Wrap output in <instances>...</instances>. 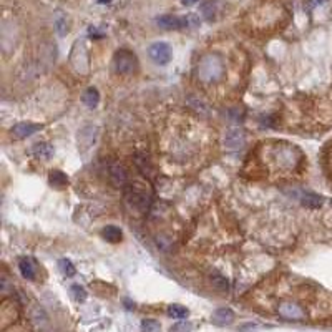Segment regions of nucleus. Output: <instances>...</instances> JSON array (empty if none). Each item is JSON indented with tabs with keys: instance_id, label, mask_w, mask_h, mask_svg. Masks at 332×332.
Segmentation results:
<instances>
[{
	"instance_id": "nucleus-1",
	"label": "nucleus",
	"mask_w": 332,
	"mask_h": 332,
	"mask_svg": "<svg viewBox=\"0 0 332 332\" xmlns=\"http://www.w3.org/2000/svg\"><path fill=\"white\" fill-rule=\"evenodd\" d=\"M198 78L204 83H216L224 75V64L218 55H206L198 64Z\"/></svg>"
},
{
	"instance_id": "nucleus-2",
	"label": "nucleus",
	"mask_w": 332,
	"mask_h": 332,
	"mask_svg": "<svg viewBox=\"0 0 332 332\" xmlns=\"http://www.w3.org/2000/svg\"><path fill=\"white\" fill-rule=\"evenodd\" d=\"M70 64L73 70L80 75H86L90 68V58H88V50H86L85 40H77L72 48L70 53Z\"/></svg>"
},
{
	"instance_id": "nucleus-3",
	"label": "nucleus",
	"mask_w": 332,
	"mask_h": 332,
	"mask_svg": "<svg viewBox=\"0 0 332 332\" xmlns=\"http://www.w3.org/2000/svg\"><path fill=\"white\" fill-rule=\"evenodd\" d=\"M113 68L120 75H131L138 68L135 53L128 52V50H118L113 57Z\"/></svg>"
},
{
	"instance_id": "nucleus-4",
	"label": "nucleus",
	"mask_w": 332,
	"mask_h": 332,
	"mask_svg": "<svg viewBox=\"0 0 332 332\" xmlns=\"http://www.w3.org/2000/svg\"><path fill=\"white\" fill-rule=\"evenodd\" d=\"M143 190H145V188H138V186L131 188L130 186L127 190V195H125V199H127V203L131 206V208L145 213L149 206V196L146 195V191H143Z\"/></svg>"
},
{
	"instance_id": "nucleus-5",
	"label": "nucleus",
	"mask_w": 332,
	"mask_h": 332,
	"mask_svg": "<svg viewBox=\"0 0 332 332\" xmlns=\"http://www.w3.org/2000/svg\"><path fill=\"white\" fill-rule=\"evenodd\" d=\"M148 55L156 65H166V64H170L173 52H171V47L168 45L166 42H156L149 45Z\"/></svg>"
},
{
	"instance_id": "nucleus-6",
	"label": "nucleus",
	"mask_w": 332,
	"mask_h": 332,
	"mask_svg": "<svg viewBox=\"0 0 332 332\" xmlns=\"http://www.w3.org/2000/svg\"><path fill=\"white\" fill-rule=\"evenodd\" d=\"M244 140H246V136H244V131L239 127L228 128L226 133H224V146L228 149H233V152L244 146Z\"/></svg>"
},
{
	"instance_id": "nucleus-7",
	"label": "nucleus",
	"mask_w": 332,
	"mask_h": 332,
	"mask_svg": "<svg viewBox=\"0 0 332 332\" xmlns=\"http://www.w3.org/2000/svg\"><path fill=\"white\" fill-rule=\"evenodd\" d=\"M279 314L284 319H289V321H300V319L306 317L304 309L297 306L296 303H283L279 304Z\"/></svg>"
},
{
	"instance_id": "nucleus-8",
	"label": "nucleus",
	"mask_w": 332,
	"mask_h": 332,
	"mask_svg": "<svg viewBox=\"0 0 332 332\" xmlns=\"http://www.w3.org/2000/svg\"><path fill=\"white\" fill-rule=\"evenodd\" d=\"M156 23L165 30H178L188 27V17H176V15H163L156 18Z\"/></svg>"
},
{
	"instance_id": "nucleus-9",
	"label": "nucleus",
	"mask_w": 332,
	"mask_h": 332,
	"mask_svg": "<svg viewBox=\"0 0 332 332\" xmlns=\"http://www.w3.org/2000/svg\"><path fill=\"white\" fill-rule=\"evenodd\" d=\"M42 128H43V127H42L40 123L20 122V123H17L14 128H12V135H14L15 138H18V140H23V138L35 135L37 131H40Z\"/></svg>"
},
{
	"instance_id": "nucleus-10",
	"label": "nucleus",
	"mask_w": 332,
	"mask_h": 332,
	"mask_svg": "<svg viewBox=\"0 0 332 332\" xmlns=\"http://www.w3.org/2000/svg\"><path fill=\"white\" fill-rule=\"evenodd\" d=\"M110 178L116 186H125L128 183V171L127 168L120 163H115V165L110 166Z\"/></svg>"
},
{
	"instance_id": "nucleus-11",
	"label": "nucleus",
	"mask_w": 332,
	"mask_h": 332,
	"mask_svg": "<svg viewBox=\"0 0 332 332\" xmlns=\"http://www.w3.org/2000/svg\"><path fill=\"white\" fill-rule=\"evenodd\" d=\"M213 324L216 325H228L234 321V312L231 311L229 308H219L215 311V314L211 317Z\"/></svg>"
},
{
	"instance_id": "nucleus-12",
	"label": "nucleus",
	"mask_w": 332,
	"mask_h": 332,
	"mask_svg": "<svg viewBox=\"0 0 332 332\" xmlns=\"http://www.w3.org/2000/svg\"><path fill=\"white\" fill-rule=\"evenodd\" d=\"M18 269H20L22 276L27 281H35V278H37V267H35V262L30 258H22L20 261H18Z\"/></svg>"
},
{
	"instance_id": "nucleus-13",
	"label": "nucleus",
	"mask_w": 332,
	"mask_h": 332,
	"mask_svg": "<svg viewBox=\"0 0 332 332\" xmlns=\"http://www.w3.org/2000/svg\"><path fill=\"white\" fill-rule=\"evenodd\" d=\"M102 237L105 241H108L110 244H118L123 239V233L118 226H113V224H108L102 229Z\"/></svg>"
},
{
	"instance_id": "nucleus-14",
	"label": "nucleus",
	"mask_w": 332,
	"mask_h": 332,
	"mask_svg": "<svg viewBox=\"0 0 332 332\" xmlns=\"http://www.w3.org/2000/svg\"><path fill=\"white\" fill-rule=\"evenodd\" d=\"M32 152L37 158L40 160H50L53 156V146L50 145L47 141H40V143H35L32 146Z\"/></svg>"
},
{
	"instance_id": "nucleus-15",
	"label": "nucleus",
	"mask_w": 332,
	"mask_h": 332,
	"mask_svg": "<svg viewBox=\"0 0 332 332\" xmlns=\"http://www.w3.org/2000/svg\"><path fill=\"white\" fill-rule=\"evenodd\" d=\"M201 15L206 18V20H213V18H216L218 12H219V7H218V0H204L201 4Z\"/></svg>"
},
{
	"instance_id": "nucleus-16",
	"label": "nucleus",
	"mask_w": 332,
	"mask_h": 332,
	"mask_svg": "<svg viewBox=\"0 0 332 332\" xmlns=\"http://www.w3.org/2000/svg\"><path fill=\"white\" fill-rule=\"evenodd\" d=\"M81 100H83V103L88 106V108H95V106L98 105V102H100V93H98L97 88L90 86V88L85 90V93H83V97H81Z\"/></svg>"
},
{
	"instance_id": "nucleus-17",
	"label": "nucleus",
	"mask_w": 332,
	"mask_h": 332,
	"mask_svg": "<svg viewBox=\"0 0 332 332\" xmlns=\"http://www.w3.org/2000/svg\"><path fill=\"white\" fill-rule=\"evenodd\" d=\"M50 185H52L53 188H57V190H62V188H65L68 185V178H67V174L64 171H58V170H55L50 173Z\"/></svg>"
},
{
	"instance_id": "nucleus-18",
	"label": "nucleus",
	"mask_w": 332,
	"mask_h": 332,
	"mask_svg": "<svg viewBox=\"0 0 332 332\" xmlns=\"http://www.w3.org/2000/svg\"><path fill=\"white\" fill-rule=\"evenodd\" d=\"M300 201H303L304 206H308V208H314L316 209V208H321L324 199H322V196L314 195V193H306Z\"/></svg>"
},
{
	"instance_id": "nucleus-19",
	"label": "nucleus",
	"mask_w": 332,
	"mask_h": 332,
	"mask_svg": "<svg viewBox=\"0 0 332 332\" xmlns=\"http://www.w3.org/2000/svg\"><path fill=\"white\" fill-rule=\"evenodd\" d=\"M168 316L173 317V319H186L190 316V311H188L185 306H179V304H171L168 308Z\"/></svg>"
},
{
	"instance_id": "nucleus-20",
	"label": "nucleus",
	"mask_w": 332,
	"mask_h": 332,
	"mask_svg": "<svg viewBox=\"0 0 332 332\" xmlns=\"http://www.w3.org/2000/svg\"><path fill=\"white\" fill-rule=\"evenodd\" d=\"M58 266H60L62 274L67 276V278H72V276L77 274V269H75V266L72 264L70 259H60L58 261Z\"/></svg>"
},
{
	"instance_id": "nucleus-21",
	"label": "nucleus",
	"mask_w": 332,
	"mask_h": 332,
	"mask_svg": "<svg viewBox=\"0 0 332 332\" xmlns=\"http://www.w3.org/2000/svg\"><path fill=\"white\" fill-rule=\"evenodd\" d=\"M211 283L219 291H228L229 289V281L224 278V276H219V274L211 276Z\"/></svg>"
},
{
	"instance_id": "nucleus-22",
	"label": "nucleus",
	"mask_w": 332,
	"mask_h": 332,
	"mask_svg": "<svg viewBox=\"0 0 332 332\" xmlns=\"http://www.w3.org/2000/svg\"><path fill=\"white\" fill-rule=\"evenodd\" d=\"M141 330L143 332H161V325L158 321H155V319H145V321L141 322Z\"/></svg>"
},
{
	"instance_id": "nucleus-23",
	"label": "nucleus",
	"mask_w": 332,
	"mask_h": 332,
	"mask_svg": "<svg viewBox=\"0 0 332 332\" xmlns=\"http://www.w3.org/2000/svg\"><path fill=\"white\" fill-rule=\"evenodd\" d=\"M70 292H72L73 299L78 300V303H83V300L86 299V291H85L81 286H78V284H73L72 289H70Z\"/></svg>"
},
{
	"instance_id": "nucleus-24",
	"label": "nucleus",
	"mask_w": 332,
	"mask_h": 332,
	"mask_svg": "<svg viewBox=\"0 0 332 332\" xmlns=\"http://www.w3.org/2000/svg\"><path fill=\"white\" fill-rule=\"evenodd\" d=\"M193 325L190 322H176L170 329V332H191Z\"/></svg>"
},
{
	"instance_id": "nucleus-25",
	"label": "nucleus",
	"mask_w": 332,
	"mask_h": 332,
	"mask_svg": "<svg viewBox=\"0 0 332 332\" xmlns=\"http://www.w3.org/2000/svg\"><path fill=\"white\" fill-rule=\"evenodd\" d=\"M55 27H57V32H58V35H62L64 37L65 34H67V20L64 17H57V22H55Z\"/></svg>"
},
{
	"instance_id": "nucleus-26",
	"label": "nucleus",
	"mask_w": 332,
	"mask_h": 332,
	"mask_svg": "<svg viewBox=\"0 0 332 332\" xmlns=\"http://www.w3.org/2000/svg\"><path fill=\"white\" fill-rule=\"evenodd\" d=\"M324 2V0H309V4H308V9L312 10V9H316L317 5H321Z\"/></svg>"
},
{
	"instance_id": "nucleus-27",
	"label": "nucleus",
	"mask_w": 332,
	"mask_h": 332,
	"mask_svg": "<svg viewBox=\"0 0 332 332\" xmlns=\"http://www.w3.org/2000/svg\"><path fill=\"white\" fill-rule=\"evenodd\" d=\"M196 2H198V0H183L185 5H195Z\"/></svg>"
},
{
	"instance_id": "nucleus-28",
	"label": "nucleus",
	"mask_w": 332,
	"mask_h": 332,
	"mask_svg": "<svg viewBox=\"0 0 332 332\" xmlns=\"http://www.w3.org/2000/svg\"><path fill=\"white\" fill-rule=\"evenodd\" d=\"M111 0H98V4H110Z\"/></svg>"
}]
</instances>
